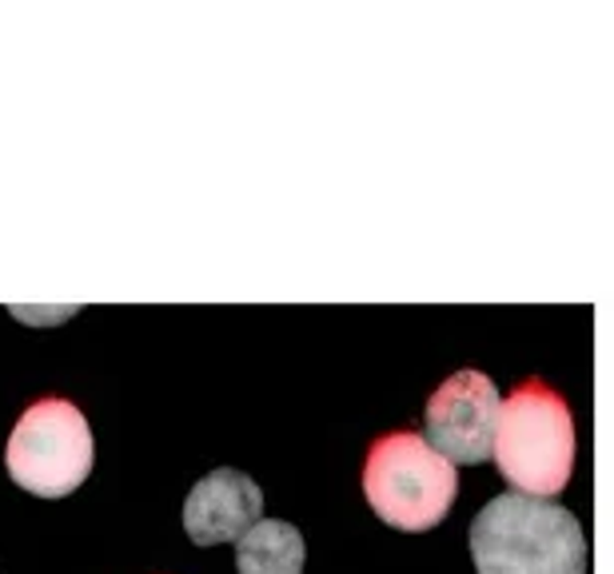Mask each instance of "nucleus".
Listing matches in <instances>:
<instances>
[{"label":"nucleus","instance_id":"obj_1","mask_svg":"<svg viewBox=\"0 0 614 574\" xmlns=\"http://www.w3.org/2000/svg\"><path fill=\"white\" fill-rule=\"evenodd\" d=\"M471 559L479 574H587L591 551L570 510L507 491L475 515Z\"/></svg>","mask_w":614,"mask_h":574},{"label":"nucleus","instance_id":"obj_6","mask_svg":"<svg viewBox=\"0 0 614 574\" xmlns=\"http://www.w3.org/2000/svg\"><path fill=\"white\" fill-rule=\"evenodd\" d=\"M255 519H263V491L236 467H216L187 491L184 530L196 547L236 542Z\"/></svg>","mask_w":614,"mask_h":574},{"label":"nucleus","instance_id":"obj_3","mask_svg":"<svg viewBox=\"0 0 614 574\" xmlns=\"http://www.w3.org/2000/svg\"><path fill=\"white\" fill-rule=\"evenodd\" d=\"M363 495L395 530H431L447 519L459 495V471L416 431H391L367 447Z\"/></svg>","mask_w":614,"mask_h":574},{"label":"nucleus","instance_id":"obj_7","mask_svg":"<svg viewBox=\"0 0 614 574\" xmlns=\"http://www.w3.org/2000/svg\"><path fill=\"white\" fill-rule=\"evenodd\" d=\"M304 535L284 519H255L236 539L240 574H304Z\"/></svg>","mask_w":614,"mask_h":574},{"label":"nucleus","instance_id":"obj_2","mask_svg":"<svg viewBox=\"0 0 614 574\" xmlns=\"http://www.w3.org/2000/svg\"><path fill=\"white\" fill-rule=\"evenodd\" d=\"M494 467L507 483L535 498H555L575 467V420L567 399L547 383H519L499 399L491 439Z\"/></svg>","mask_w":614,"mask_h":574},{"label":"nucleus","instance_id":"obj_4","mask_svg":"<svg viewBox=\"0 0 614 574\" xmlns=\"http://www.w3.org/2000/svg\"><path fill=\"white\" fill-rule=\"evenodd\" d=\"M12 483L41 498L72 495L92 471V427L72 399H41L24 411L4 447Z\"/></svg>","mask_w":614,"mask_h":574},{"label":"nucleus","instance_id":"obj_5","mask_svg":"<svg viewBox=\"0 0 614 574\" xmlns=\"http://www.w3.org/2000/svg\"><path fill=\"white\" fill-rule=\"evenodd\" d=\"M499 391L482 371H455L428 399L423 427L428 443L455 467H475L491 455Z\"/></svg>","mask_w":614,"mask_h":574}]
</instances>
